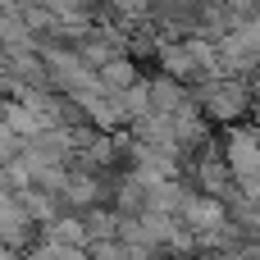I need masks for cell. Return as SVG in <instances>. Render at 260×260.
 I'll list each match as a JSON object with an SVG mask.
<instances>
[{
    "label": "cell",
    "mask_w": 260,
    "mask_h": 260,
    "mask_svg": "<svg viewBox=\"0 0 260 260\" xmlns=\"http://www.w3.org/2000/svg\"><path fill=\"white\" fill-rule=\"evenodd\" d=\"M64 206L69 210H91V206H105L110 197H105V183L101 178H91V174H78V169H69V183H64Z\"/></svg>",
    "instance_id": "1"
},
{
    "label": "cell",
    "mask_w": 260,
    "mask_h": 260,
    "mask_svg": "<svg viewBox=\"0 0 260 260\" xmlns=\"http://www.w3.org/2000/svg\"><path fill=\"white\" fill-rule=\"evenodd\" d=\"M229 169H233L238 183L260 174V137L256 133H233L229 137Z\"/></svg>",
    "instance_id": "2"
},
{
    "label": "cell",
    "mask_w": 260,
    "mask_h": 260,
    "mask_svg": "<svg viewBox=\"0 0 260 260\" xmlns=\"http://www.w3.org/2000/svg\"><path fill=\"white\" fill-rule=\"evenodd\" d=\"M206 260H251V242H247V247H238V251H210Z\"/></svg>",
    "instance_id": "3"
}]
</instances>
